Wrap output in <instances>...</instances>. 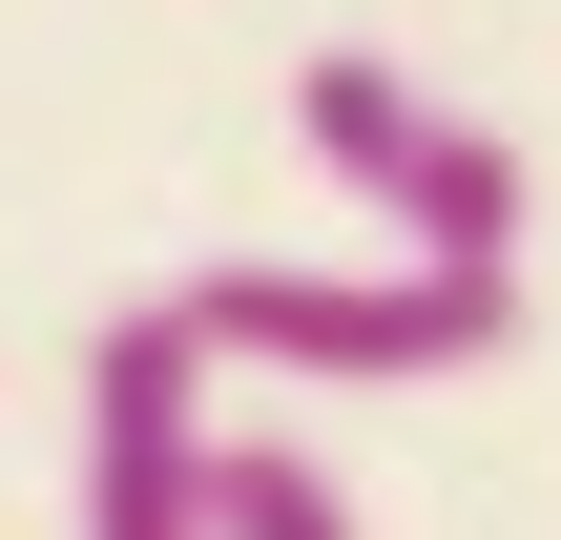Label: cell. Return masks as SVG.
<instances>
[{
    "label": "cell",
    "instance_id": "2",
    "mask_svg": "<svg viewBox=\"0 0 561 540\" xmlns=\"http://www.w3.org/2000/svg\"><path fill=\"white\" fill-rule=\"evenodd\" d=\"M83 540H208V354L167 291L83 333Z\"/></svg>",
    "mask_w": 561,
    "mask_h": 540
},
{
    "label": "cell",
    "instance_id": "5",
    "mask_svg": "<svg viewBox=\"0 0 561 540\" xmlns=\"http://www.w3.org/2000/svg\"><path fill=\"white\" fill-rule=\"evenodd\" d=\"M208 540H354L312 437H208Z\"/></svg>",
    "mask_w": 561,
    "mask_h": 540
},
{
    "label": "cell",
    "instance_id": "1",
    "mask_svg": "<svg viewBox=\"0 0 561 540\" xmlns=\"http://www.w3.org/2000/svg\"><path fill=\"white\" fill-rule=\"evenodd\" d=\"M167 312H187L208 375H271V395H437V375H479V354L520 333V271H437V250H396V271L208 250Z\"/></svg>",
    "mask_w": 561,
    "mask_h": 540
},
{
    "label": "cell",
    "instance_id": "3",
    "mask_svg": "<svg viewBox=\"0 0 561 540\" xmlns=\"http://www.w3.org/2000/svg\"><path fill=\"white\" fill-rule=\"evenodd\" d=\"M375 229H396V250H437V271H520V146L437 104V125H416V166L375 187Z\"/></svg>",
    "mask_w": 561,
    "mask_h": 540
},
{
    "label": "cell",
    "instance_id": "4",
    "mask_svg": "<svg viewBox=\"0 0 561 540\" xmlns=\"http://www.w3.org/2000/svg\"><path fill=\"white\" fill-rule=\"evenodd\" d=\"M416 125H437V83H416V62H375V42H312V62H291V146H312L354 208L416 166Z\"/></svg>",
    "mask_w": 561,
    "mask_h": 540
}]
</instances>
